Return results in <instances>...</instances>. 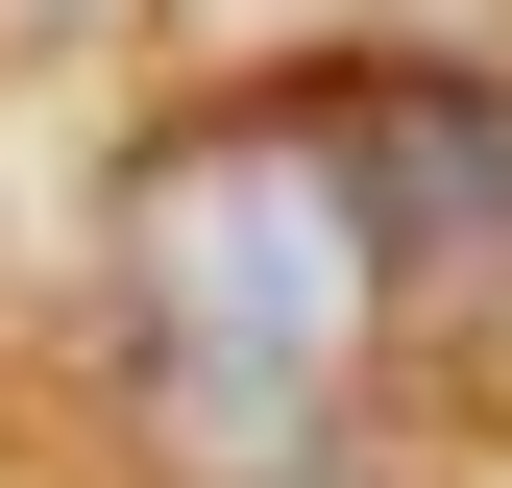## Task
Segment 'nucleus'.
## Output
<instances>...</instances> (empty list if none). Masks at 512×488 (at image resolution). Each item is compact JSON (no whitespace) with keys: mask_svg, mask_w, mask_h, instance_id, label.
<instances>
[{"mask_svg":"<svg viewBox=\"0 0 512 488\" xmlns=\"http://www.w3.org/2000/svg\"><path fill=\"white\" fill-rule=\"evenodd\" d=\"M391 293H415V244H391V196L342 171V122H317V98L171 122V147L122 171V220H98L122 440L196 464V488L317 464V440H342V391H366V342H391Z\"/></svg>","mask_w":512,"mask_h":488,"instance_id":"nucleus-1","label":"nucleus"},{"mask_svg":"<svg viewBox=\"0 0 512 488\" xmlns=\"http://www.w3.org/2000/svg\"><path fill=\"white\" fill-rule=\"evenodd\" d=\"M269 488H366V464H342V440H317V464H269Z\"/></svg>","mask_w":512,"mask_h":488,"instance_id":"nucleus-3","label":"nucleus"},{"mask_svg":"<svg viewBox=\"0 0 512 488\" xmlns=\"http://www.w3.org/2000/svg\"><path fill=\"white\" fill-rule=\"evenodd\" d=\"M293 98L342 122V171L391 196V244H415V269L512 293V74H293Z\"/></svg>","mask_w":512,"mask_h":488,"instance_id":"nucleus-2","label":"nucleus"}]
</instances>
